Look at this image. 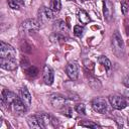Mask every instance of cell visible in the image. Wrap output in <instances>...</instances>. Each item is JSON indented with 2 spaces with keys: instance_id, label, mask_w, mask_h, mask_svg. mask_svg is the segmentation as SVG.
<instances>
[{
  "instance_id": "6da1fadb",
  "label": "cell",
  "mask_w": 129,
  "mask_h": 129,
  "mask_svg": "<svg viewBox=\"0 0 129 129\" xmlns=\"http://www.w3.org/2000/svg\"><path fill=\"white\" fill-rule=\"evenodd\" d=\"M112 47L115 54L119 57L124 53V42L118 31H115L112 35Z\"/></svg>"
},
{
  "instance_id": "7a4b0ae2",
  "label": "cell",
  "mask_w": 129,
  "mask_h": 129,
  "mask_svg": "<svg viewBox=\"0 0 129 129\" xmlns=\"http://www.w3.org/2000/svg\"><path fill=\"white\" fill-rule=\"evenodd\" d=\"M40 28V22L36 19H26L21 23V30L24 32H36Z\"/></svg>"
},
{
  "instance_id": "3957f363",
  "label": "cell",
  "mask_w": 129,
  "mask_h": 129,
  "mask_svg": "<svg viewBox=\"0 0 129 129\" xmlns=\"http://www.w3.org/2000/svg\"><path fill=\"white\" fill-rule=\"evenodd\" d=\"M0 56L1 57H8V58H14L16 57V50L14 47L8 43H5L4 41L0 42Z\"/></svg>"
},
{
  "instance_id": "277c9868",
  "label": "cell",
  "mask_w": 129,
  "mask_h": 129,
  "mask_svg": "<svg viewBox=\"0 0 129 129\" xmlns=\"http://www.w3.org/2000/svg\"><path fill=\"white\" fill-rule=\"evenodd\" d=\"M109 102L111 104V106L114 108V109H117V110H121V109H124L126 106H127V103L125 101V99L121 96H117V95H112L109 97Z\"/></svg>"
},
{
  "instance_id": "5b68a950",
  "label": "cell",
  "mask_w": 129,
  "mask_h": 129,
  "mask_svg": "<svg viewBox=\"0 0 129 129\" xmlns=\"http://www.w3.org/2000/svg\"><path fill=\"white\" fill-rule=\"evenodd\" d=\"M9 108H11V110L14 112V113H17V114H22L26 111V106L25 104L22 102V100L20 99V97H16L12 103L9 105Z\"/></svg>"
},
{
  "instance_id": "8992f818",
  "label": "cell",
  "mask_w": 129,
  "mask_h": 129,
  "mask_svg": "<svg viewBox=\"0 0 129 129\" xmlns=\"http://www.w3.org/2000/svg\"><path fill=\"white\" fill-rule=\"evenodd\" d=\"M66 73L68 75V77L73 80V81H76L79 77V67H78V63L76 61H71L67 64L66 67Z\"/></svg>"
},
{
  "instance_id": "52a82bcc",
  "label": "cell",
  "mask_w": 129,
  "mask_h": 129,
  "mask_svg": "<svg viewBox=\"0 0 129 129\" xmlns=\"http://www.w3.org/2000/svg\"><path fill=\"white\" fill-rule=\"evenodd\" d=\"M92 107L96 112L103 114L107 110V102L104 98H95L92 101Z\"/></svg>"
},
{
  "instance_id": "ba28073f",
  "label": "cell",
  "mask_w": 129,
  "mask_h": 129,
  "mask_svg": "<svg viewBox=\"0 0 129 129\" xmlns=\"http://www.w3.org/2000/svg\"><path fill=\"white\" fill-rule=\"evenodd\" d=\"M39 22H45L47 20L53 19V11L47 7H41L38 11Z\"/></svg>"
},
{
  "instance_id": "9c48e42d",
  "label": "cell",
  "mask_w": 129,
  "mask_h": 129,
  "mask_svg": "<svg viewBox=\"0 0 129 129\" xmlns=\"http://www.w3.org/2000/svg\"><path fill=\"white\" fill-rule=\"evenodd\" d=\"M0 67L7 71H14L17 69V63L14 58L1 57L0 58Z\"/></svg>"
},
{
  "instance_id": "30bf717a",
  "label": "cell",
  "mask_w": 129,
  "mask_h": 129,
  "mask_svg": "<svg viewBox=\"0 0 129 129\" xmlns=\"http://www.w3.org/2000/svg\"><path fill=\"white\" fill-rule=\"evenodd\" d=\"M50 102H51L52 106L54 108H57V109L63 108L67 105V99L64 97H61V96H52L50 98Z\"/></svg>"
},
{
  "instance_id": "8fae6325",
  "label": "cell",
  "mask_w": 129,
  "mask_h": 129,
  "mask_svg": "<svg viewBox=\"0 0 129 129\" xmlns=\"http://www.w3.org/2000/svg\"><path fill=\"white\" fill-rule=\"evenodd\" d=\"M19 97L22 100V102L25 104L26 107H29L30 106V104H31V95H30V93L28 92V90L25 87H23V88L20 89V91H19Z\"/></svg>"
},
{
  "instance_id": "7c38bea8",
  "label": "cell",
  "mask_w": 129,
  "mask_h": 129,
  "mask_svg": "<svg viewBox=\"0 0 129 129\" xmlns=\"http://www.w3.org/2000/svg\"><path fill=\"white\" fill-rule=\"evenodd\" d=\"M43 81L46 85H51L53 83V71L48 66H44L43 68Z\"/></svg>"
},
{
  "instance_id": "4fadbf2b",
  "label": "cell",
  "mask_w": 129,
  "mask_h": 129,
  "mask_svg": "<svg viewBox=\"0 0 129 129\" xmlns=\"http://www.w3.org/2000/svg\"><path fill=\"white\" fill-rule=\"evenodd\" d=\"M53 29L55 30V32L61 33V34H63L64 32H68L69 31L68 24L63 20H56L54 22V24H53Z\"/></svg>"
},
{
  "instance_id": "5bb4252c",
  "label": "cell",
  "mask_w": 129,
  "mask_h": 129,
  "mask_svg": "<svg viewBox=\"0 0 129 129\" xmlns=\"http://www.w3.org/2000/svg\"><path fill=\"white\" fill-rule=\"evenodd\" d=\"M113 14V5L109 0H104V16L107 20H110Z\"/></svg>"
},
{
  "instance_id": "9a60e30c",
  "label": "cell",
  "mask_w": 129,
  "mask_h": 129,
  "mask_svg": "<svg viewBox=\"0 0 129 129\" xmlns=\"http://www.w3.org/2000/svg\"><path fill=\"white\" fill-rule=\"evenodd\" d=\"M27 123L29 125L30 128H34V129H39V128H42L41 127V124H40V121L38 119L37 116H29L27 118Z\"/></svg>"
},
{
  "instance_id": "2e32d148",
  "label": "cell",
  "mask_w": 129,
  "mask_h": 129,
  "mask_svg": "<svg viewBox=\"0 0 129 129\" xmlns=\"http://www.w3.org/2000/svg\"><path fill=\"white\" fill-rule=\"evenodd\" d=\"M78 19H79V21L82 23V24H84V25H86V24H88L89 22H90V17H89V15H88V13L85 11V10H83V9H79L78 10Z\"/></svg>"
},
{
  "instance_id": "e0dca14e",
  "label": "cell",
  "mask_w": 129,
  "mask_h": 129,
  "mask_svg": "<svg viewBox=\"0 0 129 129\" xmlns=\"http://www.w3.org/2000/svg\"><path fill=\"white\" fill-rule=\"evenodd\" d=\"M98 61H99V63H100V64H102L103 67H105V69H106V70H110V69H111V67H112L111 61L109 60V58H108V57H106V56H104V55L99 56Z\"/></svg>"
},
{
  "instance_id": "ac0fdd59",
  "label": "cell",
  "mask_w": 129,
  "mask_h": 129,
  "mask_svg": "<svg viewBox=\"0 0 129 129\" xmlns=\"http://www.w3.org/2000/svg\"><path fill=\"white\" fill-rule=\"evenodd\" d=\"M50 39H51L53 42L66 41V37H64V35H63V34H61V33H57V32H54L53 34H51Z\"/></svg>"
},
{
  "instance_id": "d6986e66",
  "label": "cell",
  "mask_w": 129,
  "mask_h": 129,
  "mask_svg": "<svg viewBox=\"0 0 129 129\" xmlns=\"http://www.w3.org/2000/svg\"><path fill=\"white\" fill-rule=\"evenodd\" d=\"M61 8V2L60 0H51V4H50V9L53 12H58Z\"/></svg>"
},
{
  "instance_id": "ffe728a7",
  "label": "cell",
  "mask_w": 129,
  "mask_h": 129,
  "mask_svg": "<svg viewBox=\"0 0 129 129\" xmlns=\"http://www.w3.org/2000/svg\"><path fill=\"white\" fill-rule=\"evenodd\" d=\"M25 72L29 77H35L37 75V73H38L37 69L35 67H33V66H29L27 69H25Z\"/></svg>"
},
{
  "instance_id": "44dd1931",
  "label": "cell",
  "mask_w": 129,
  "mask_h": 129,
  "mask_svg": "<svg viewBox=\"0 0 129 129\" xmlns=\"http://www.w3.org/2000/svg\"><path fill=\"white\" fill-rule=\"evenodd\" d=\"M74 34L78 37H82L84 34V28L81 25H76L74 27Z\"/></svg>"
},
{
  "instance_id": "7402d4cb",
  "label": "cell",
  "mask_w": 129,
  "mask_h": 129,
  "mask_svg": "<svg viewBox=\"0 0 129 129\" xmlns=\"http://www.w3.org/2000/svg\"><path fill=\"white\" fill-rule=\"evenodd\" d=\"M80 125L81 126H84V127H90V128H101V126H99L98 124L93 123V122H90V121L80 122Z\"/></svg>"
},
{
  "instance_id": "603a6c76",
  "label": "cell",
  "mask_w": 129,
  "mask_h": 129,
  "mask_svg": "<svg viewBox=\"0 0 129 129\" xmlns=\"http://www.w3.org/2000/svg\"><path fill=\"white\" fill-rule=\"evenodd\" d=\"M8 5H9L10 8L15 9V10H18L20 4H19L17 1H15V0H8Z\"/></svg>"
},
{
  "instance_id": "cb8c5ba5",
  "label": "cell",
  "mask_w": 129,
  "mask_h": 129,
  "mask_svg": "<svg viewBox=\"0 0 129 129\" xmlns=\"http://www.w3.org/2000/svg\"><path fill=\"white\" fill-rule=\"evenodd\" d=\"M76 111L80 114H85V104H83V103L78 104L76 106Z\"/></svg>"
},
{
  "instance_id": "d4e9b609",
  "label": "cell",
  "mask_w": 129,
  "mask_h": 129,
  "mask_svg": "<svg viewBox=\"0 0 129 129\" xmlns=\"http://www.w3.org/2000/svg\"><path fill=\"white\" fill-rule=\"evenodd\" d=\"M84 63H85V67H86L89 71H91V70L94 69V62L91 61L90 59H85V60H84Z\"/></svg>"
},
{
  "instance_id": "484cf974",
  "label": "cell",
  "mask_w": 129,
  "mask_h": 129,
  "mask_svg": "<svg viewBox=\"0 0 129 129\" xmlns=\"http://www.w3.org/2000/svg\"><path fill=\"white\" fill-rule=\"evenodd\" d=\"M121 9H122V13L123 14H127V12H128V5H127V3H123L122 6H121Z\"/></svg>"
},
{
  "instance_id": "4316f807",
  "label": "cell",
  "mask_w": 129,
  "mask_h": 129,
  "mask_svg": "<svg viewBox=\"0 0 129 129\" xmlns=\"http://www.w3.org/2000/svg\"><path fill=\"white\" fill-rule=\"evenodd\" d=\"M123 84H124V86H126L127 88H129V76H127V77L123 80Z\"/></svg>"
},
{
  "instance_id": "83f0119b",
  "label": "cell",
  "mask_w": 129,
  "mask_h": 129,
  "mask_svg": "<svg viewBox=\"0 0 129 129\" xmlns=\"http://www.w3.org/2000/svg\"><path fill=\"white\" fill-rule=\"evenodd\" d=\"M15 1H17L19 4H23L24 3V0H15Z\"/></svg>"
},
{
  "instance_id": "f1b7e54d",
  "label": "cell",
  "mask_w": 129,
  "mask_h": 129,
  "mask_svg": "<svg viewBox=\"0 0 129 129\" xmlns=\"http://www.w3.org/2000/svg\"><path fill=\"white\" fill-rule=\"evenodd\" d=\"M125 95H126V96H128V98H129V92H128V91H126V92H125Z\"/></svg>"
},
{
  "instance_id": "f546056e",
  "label": "cell",
  "mask_w": 129,
  "mask_h": 129,
  "mask_svg": "<svg viewBox=\"0 0 129 129\" xmlns=\"http://www.w3.org/2000/svg\"><path fill=\"white\" fill-rule=\"evenodd\" d=\"M83 1H86V0H83Z\"/></svg>"
}]
</instances>
